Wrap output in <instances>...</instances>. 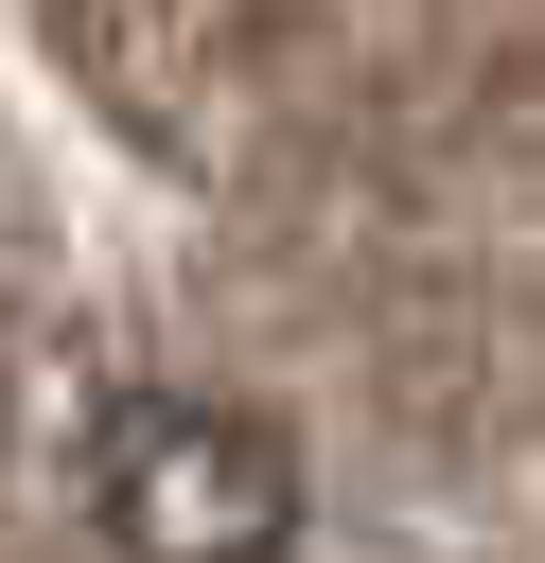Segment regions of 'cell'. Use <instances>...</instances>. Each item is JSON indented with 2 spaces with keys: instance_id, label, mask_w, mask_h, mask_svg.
Masks as SVG:
<instances>
[{
  "instance_id": "cell-1",
  "label": "cell",
  "mask_w": 545,
  "mask_h": 563,
  "mask_svg": "<svg viewBox=\"0 0 545 563\" xmlns=\"http://www.w3.org/2000/svg\"><path fill=\"white\" fill-rule=\"evenodd\" d=\"M299 440L229 387H123L88 422V528L105 563H299Z\"/></svg>"
}]
</instances>
